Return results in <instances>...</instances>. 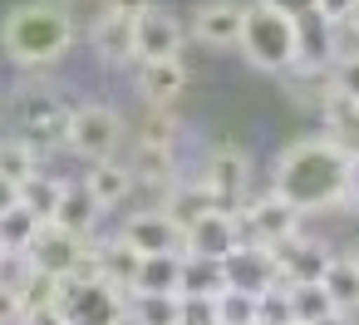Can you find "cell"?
I'll list each match as a JSON object with an SVG mask.
<instances>
[{"mask_svg":"<svg viewBox=\"0 0 359 325\" xmlns=\"http://www.w3.org/2000/svg\"><path fill=\"white\" fill-rule=\"evenodd\" d=\"M182 45H187V25L172 11L153 6L143 15H133V65L138 60H177Z\"/></svg>","mask_w":359,"mask_h":325,"instance_id":"cell-9","label":"cell"},{"mask_svg":"<svg viewBox=\"0 0 359 325\" xmlns=\"http://www.w3.org/2000/svg\"><path fill=\"white\" fill-rule=\"evenodd\" d=\"M320 119H325V133L344 148V153H354L359 148V99H344V94H325V104H320Z\"/></svg>","mask_w":359,"mask_h":325,"instance_id":"cell-23","label":"cell"},{"mask_svg":"<svg viewBox=\"0 0 359 325\" xmlns=\"http://www.w3.org/2000/svg\"><path fill=\"white\" fill-rule=\"evenodd\" d=\"M344 20H349V25H354V30H359V0H354V11H349V15H344Z\"/></svg>","mask_w":359,"mask_h":325,"instance_id":"cell-49","label":"cell"},{"mask_svg":"<svg viewBox=\"0 0 359 325\" xmlns=\"http://www.w3.org/2000/svg\"><path fill=\"white\" fill-rule=\"evenodd\" d=\"M276 256V271H280V286H295V281H320L325 261H330V246L320 237H305V232H290L285 241L271 246Z\"/></svg>","mask_w":359,"mask_h":325,"instance_id":"cell-12","label":"cell"},{"mask_svg":"<svg viewBox=\"0 0 359 325\" xmlns=\"http://www.w3.org/2000/svg\"><path fill=\"white\" fill-rule=\"evenodd\" d=\"M330 94L359 99V55H349V60H334V65H330Z\"/></svg>","mask_w":359,"mask_h":325,"instance_id":"cell-36","label":"cell"},{"mask_svg":"<svg viewBox=\"0 0 359 325\" xmlns=\"http://www.w3.org/2000/svg\"><path fill=\"white\" fill-rule=\"evenodd\" d=\"M285 296H290V320H295V325H310V320H320V315L339 310V305L325 296V286H320V281H295V286H285Z\"/></svg>","mask_w":359,"mask_h":325,"instance_id":"cell-29","label":"cell"},{"mask_svg":"<svg viewBox=\"0 0 359 325\" xmlns=\"http://www.w3.org/2000/svg\"><path fill=\"white\" fill-rule=\"evenodd\" d=\"M177 266H182V256H177V251H148V256L138 261V276H133V286H128V291L177 296Z\"/></svg>","mask_w":359,"mask_h":325,"instance_id":"cell-24","label":"cell"},{"mask_svg":"<svg viewBox=\"0 0 359 325\" xmlns=\"http://www.w3.org/2000/svg\"><path fill=\"white\" fill-rule=\"evenodd\" d=\"M344 261H349V266H354V271H359V237H354V241H349V246H344Z\"/></svg>","mask_w":359,"mask_h":325,"instance_id":"cell-48","label":"cell"},{"mask_svg":"<svg viewBox=\"0 0 359 325\" xmlns=\"http://www.w3.org/2000/svg\"><path fill=\"white\" fill-rule=\"evenodd\" d=\"M236 241H241L236 212L212 207V212H202L197 222H187V251H197V256H226Z\"/></svg>","mask_w":359,"mask_h":325,"instance_id":"cell-16","label":"cell"},{"mask_svg":"<svg viewBox=\"0 0 359 325\" xmlns=\"http://www.w3.org/2000/svg\"><path fill=\"white\" fill-rule=\"evenodd\" d=\"M45 222L25 207V202H15V207H6L0 212V246H11V251H25L30 241H35V232H40Z\"/></svg>","mask_w":359,"mask_h":325,"instance_id":"cell-31","label":"cell"},{"mask_svg":"<svg viewBox=\"0 0 359 325\" xmlns=\"http://www.w3.org/2000/svg\"><path fill=\"white\" fill-rule=\"evenodd\" d=\"M320 286H325V296H330L339 310H354V305H359V271H354L344 256H330V261H325Z\"/></svg>","mask_w":359,"mask_h":325,"instance_id":"cell-27","label":"cell"},{"mask_svg":"<svg viewBox=\"0 0 359 325\" xmlns=\"http://www.w3.org/2000/svg\"><path fill=\"white\" fill-rule=\"evenodd\" d=\"M310 325H354V315H349V310H330V315H320V320H310Z\"/></svg>","mask_w":359,"mask_h":325,"instance_id":"cell-47","label":"cell"},{"mask_svg":"<svg viewBox=\"0 0 359 325\" xmlns=\"http://www.w3.org/2000/svg\"><path fill=\"white\" fill-rule=\"evenodd\" d=\"M197 183L212 192V202H217L222 212H236L241 197H246V187H251V158H246V148H236V143H217V148L207 153Z\"/></svg>","mask_w":359,"mask_h":325,"instance_id":"cell-6","label":"cell"},{"mask_svg":"<svg viewBox=\"0 0 359 325\" xmlns=\"http://www.w3.org/2000/svg\"><path fill=\"white\" fill-rule=\"evenodd\" d=\"M217 202H212V192L197 183V178H172L168 187H163V212L187 232V222H197L202 212H212Z\"/></svg>","mask_w":359,"mask_h":325,"instance_id":"cell-20","label":"cell"},{"mask_svg":"<svg viewBox=\"0 0 359 325\" xmlns=\"http://www.w3.org/2000/svg\"><path fill=\"white\" fill-rule=\"evenodd\" d=\"M15 315H20V305H15V296L0 286V325H15Z\"/></svg>","mask_w":359,"mask_h":325,"instance_id":"cell-43","label":"cell"},{"mask_svg":"<svg viewBox=\"0 0 359 325\" xmlns=\"http://www.w3.org/2000/svg\"><path fill=\"white\" fill-rule=\"evenodd\" d=\"M69 109L74 104H65L55 89H20V99H15V124H20V133L30 138V143H65V124H69Z\"/></svg>","mask_w":359,"mask_h":325,"instance_id":"cell-8","label":"cell"},{"mask_svg":"<svg viewBox=\"0 0 359 325\" xmlns=\"http://www.w3.org/2000/svg\"><path fill=\"white\" fill-rule=\"evenodd\" d=\"M60 291H65V281H60V276H50V271L30 266V276L15 286V305H20V310H35V305H60Z\"/></svg>","mask_w":359,"mask_h":325,"instance_id":"cell-33","label":"cell"},{"mask_svg":"<svg viewBox=\"0 0 359 325\" xmlns=\"http://www.w3.org/2000/svg\"><path fill=\"white\" fill-rule=\"evenodd\" d=\"M84 192L99 202V212H114V207H123V197L133 192V178H128V168H123L118 158H99V163H89V173H84Z\"/></svg>","mask_w":359,"mask_h":325,"instance_id":"cell-17","label":"cell"},{"mask_svg":"<svg viewBox=\"0 0 359 325\" xmlns=\"http://www.w3.org/2000/svg\"><path fill=\"white\" fill-rule=\"evenodd\" d=\"M15 325H69L60 305H35V310H20Z\"/></svg>","mask_w":359,"mask_h":325,"instance_id":"cell-40","label":"cell"},{"mask_svg":"<svg viewBox=\"0 0 359 325\" xmlns=\"http://www.w3.org/2000/svg\"><path fill=\"white\" fill-rule=\"evenodd\" d=\"M177 325H217L207 296H177Z\"/></svg>","mask_w":359,"mask_h":325,"instance_id":"cell-39","label":"cell"},{"mask_svg":"<svg viewBox=\"0 0 359 325\" xmlns=\"http://www.w3.org/2000/svg\"><path fill=\"white\" fill-rule=\"evenodd\" d=\"M65 6V15L74 20V30L79 25H99L104 15H114V0H60Z\"/></svg>","mask_w":359,"mask_h":325,"instance_id":"cell-37","label":"cell"},{"mask_svg":"<svg viewBox=\"0 0 359 325\" xmlns=\"http://www.w3.org/2000/svg\"><path fill=\"white\" fill-rule=\"evenodd\" d=\"M212 320L217 325H256V296L236 291V286H222L212 296Z\"/></svg>","mask_w":359,"mask_h":325,"instance_id":"cell-30","label":"cell"},{"mask_svg":"<svg viewBox=\"0 0 359 325\" xmlns=\"http://www.w3.org/2000/svg\"><path fill=\"white\" fill-rule=\"evenodd\" d=\"M0 45L20 69H50L69 55L74 45V20L65 15L60 0H25V6L6 11L0 20Z\"/></svg>","mask_w":359,"mask_h":325,"instance_id":"cell-2","label":"cell"},{"mask_svg":"<svg viewBox=\"0 0 359 325\" xmlns=\"http://www.w3.org/2000/svg\"><path fill=\"white\" fill-rule=\"evenodd\" d=\"M123 143V119L109 109V104H74L69 109V124H65V148L84 163H99V158H114Z\"/></svg>","mask_w":359,"mask_h":325,"instance_id":"cell-4","label":"cell"},{"mask_svg":"<svg viewBox=\"0 0 359 325\" xmlns=\"http://www.w3.org/2000/svg\"><path fill=\"white\" fill-rule=\"evenodd\" d=\"M35 168H40V148L30 138H0V178L25 183Z\"/></svg>","mask_w":359,"mask_h":325,"instance_id":"cell-32","label":"cell"},{"mask_svg":"<svg viewBox=\"0 0 359 325\" xmlns=\"http://www.w3.org/2000/svg\"><path fill=\"white\" fill-rule=\"evenodd\" d=\"M241 35V0H202L192 11V40L212 50H231Z\"/></svg>","mask_w":359,"mask_h":325,"instance_id":"cell-14","label":"cell"},{"mask_svg":"<svg viewBox=\"0 0 359 325\" xmlns=\"http://www.w3.org/2000/svg\"><path fill=\"white\" fill-rule=\"evenodd\" d=\"M118 237H123L128 246H138L143 256H148V251H177V256L187 251V232H182V227H177L163 207L133 212V217L123 222V232H118Z\"/></svg>","mask_w":359,"mask_h":325,"instance_id":"cell-13","label":"cell"},{"mask_svg":"<svg viewBox=\"0 0 359 325\" xmlns=\"http://www.w3.org/2000/svg\"><path fill=\"white\" fill-rule=\"evenodd\" d=\"M344 202L359 207V148L349 153V178H344Z\"/></svg>","mask_w":359,"mask_h":325,"instance_id":"cell-42","label":"cell"},{"mask_svg":"<svg viewBox=\"0 0 359 325\" xmlns=\"http://www.w3.org/2000/svg\"><path fill=\"white\" fill-rule=\"evenodd\" d=\"M271 6L285 15H305V11H315V0H271Z\"/></svg>","mask_w":359,"mask_h":325,"instance_id":"cell-46","label":"cell"},{"mask_svg":"<svg viewBox=\"0 0 359 325\" xmlns=\"http://www.w3.org/2000/svg\"><path fill=\"white\" fill-rule=\"evenodd\" d=\"M241 55L251 69L261 74H285L295 65V15L276 11L271 0H251L241 6V35H236Z\"/></svg>","mask_w":359,"mask_h":325,"instance_id":"cell-3","label":"cell"},{"mask_svg":"<svg viewBox=\"0 0 359 325\" xmlns=\"http://www.w3.org/2000/svg\"><path fill=\"white\" fill-rule=\"evenodd\" d=\"M123 325H177V296L128 291L123 296Z\"/></svg>","mask_w":359,"mask_h":325,"instance_id":"cell-25","label":"cell"},{"mask_svg":"<svg viewBox=\"0 0 359 325\" xmlns=\"http://www.w3.org/2000/svg\"><path fill=\"white\" fill-rule=\"evenodd\" d=\"M138 138H148V143H168V148H172V143H177V119H172L168 109H153V104H148V119L138 124Z\"/></svg>","mask_w":359,"mask_h":325,"instance_id":"cell-35","label":"cell"},{"mask_svg":"<svg viewBox=\"0 0 359 325\" xmlns=\"http://www.w3.org/2000/svg\"><path fill=\"white\" fill-rule=\"evenodd\" d=\"M226 286L222 276V256H197V251H182V266H177V296H217Z\"/></svg>","mask_w":359,"mask_h":325,"instance_id":"cell-21","label":"cell"},{"mask_svg":"<svg viewBox=\"0 0 359 325\" xmlns=\"http://www.w3.org/2000/svg\"><path fill=\"white\" fill-rule=\"evenodd\" d=\"M60 197H65V178H45L40 168L20 183V202L40 217V222H50L55 217V207H60Z\"/></svg>","mask_w":359,"mask_h":325,"instance_id":"cell-28","label":"cell"},{"mask_svg":"<svg viewBox=\"0 0 359 325\" xmlns=\"http://www.w3.org/2000/svg\"><path fill=\"white\" fill-rule=\"evenodd\" d=\"M15 202H20V183L0 178V212H6V207H15Z\"/></svg>","mask_w":359,"mask_h":325,"instance_id":"cell-45","label":"cell"},{"mask_svg":"<svg viewBox=\"0 0 359 325\" xmlns=\"http://www.w3.org/2000/svg\"><path fill=\"white\" fill-rule=\"evenodd\" d=\"M300 217H305V212H295L276 187L261 192L256 202L236 207V227H241V237H246V241H261V246H276V241H285L290 232H300Z\"/></svg>","mask_w":359,"mask_h":325,"instance_id":"cell-7","label":"cell"},{"mask_svg":"<svg viewBox=\"0 0 359 325\" xmlns=\"http://www.w3.org/2000/svg\"><path fill=\"white\" fill-rule=\"evenodd\" d=\"M256 325H295V320H290V296H285V286H271V291L256 296Z\"/></svg>","mask_w":359,"mask_h":325,"instance_id":"cell-34","label":"cell"},{"mask_svg":"<svg viewBox=\"0 0 359 325\" xmlns=\"http://www.w3.org/2000/svg\"><path fill=\"white\" fill-rule=\"evenodd\" d=\"M158 0H114V11L118 15H143V11H153Z\"/></svg>","mask_w":359,"mask_h":325,"instance_id":"cell-44","label":"cell"},{"mask_svg":"<svg viewBox=\"0 0 359 325\" xmlns=\"http://www.w3.org/2000/svg\"><path fill=\"white\" fill-rule=\"evenodd\" d=\"M94 251H99V276H104L109 286L128 291V286H133V276H138V261H143V251H138V246H128L123 237H114L109 246H94Z\"/></svg>","mask_w":359,"mask_h":325,"instance_id":"cell-26","label":"cell"},{"mask_svg":"<svg viewBox=\"0 0 359 325\" xmlns=\"http://www.w3.org/2000/svg\"><path fill=\"white\" fill-rule=\"evenodd\" d=\"M349 11H354V0H315V15H320V20H330V25H334V20H344Z\"/></svg>","mask_w":359,"mask_h":325,"instance_id":"cell-41","label":"cell"},{"mask_svg":"<svg viewBox=\"0 0 359 325\" xmlns=\"http://www.w3.org/2000/svg\"><path fill=\"white\" fill-rule=\"evenodd\" d=\"M25 251H30V266H40V271H50V276H60V281H65V276H74V266L84 261L89 237H74V232H65V227L45 222Z\"/></svg>","mask_w":359,"mask_h":325,"instance_id":"cell-11","label":"cell"},{"mask_svg":"<svg viewBox=\"0 0 359 325\" xmlns=\"http://www.w3.org/2000/svg\"><path fill=\"white\" fill-rule=\"evenodd\" d=\"M89 45L104 65H133V15H104L99 25H89Z\"/></svg>","mask_w":359,"mask_h":325,"instance_id":"cell-18","label":"cell"},{"mask_svg":"<svg viewBox=\"0 0 359 325\" xmlns=\"http://www.w3.org/2000/svg\"><path fill=\"white\" fill-rule=\"evenodd\" d=\"M123 296L118 286H109L104 276H89V281H65L60 291V310L69 325H123Z\"/></svg>","mask_w":359,"mask_h":325,"instance_id":"cell-5","label":"cell"},{"mask_svg":"<svg viewBox=\"0 0 359 325\" xmlns=\"http://www.w3.org/2000/svg\"><path fill=\"white\" fill-rule=\"evenodd\" d=\"M354 310H359V305H354Z\"/></svg>","mask_w":359,"mask_h":325,"instance_id":"cell-50","label":"cell"},{"mask_svg":"<svg viewBox=\"0 0 359 325\" xmlns=\"http://www.w3.org/2000/svg\"><path fill=\"white\" fill-rule=\"evenodd\" d=\"M128 178L133 183H148V187H168L177 178V163H172V148L168 143H148V138H133V153H128Z\"/></svg>","mask_w":359,"mask_h":325,"instance_id":"cell-19","label":"cell"},{"mask_svg":"<svg viewBox=\"0 0 359 325\" xmlns=\"http://www.w3.org/2000/svg\"><path fill=\"white\" fill-rule=\"evenodd\" d=\"M30 276V251H11V246H0V286H6L15 296V286Z\"/></svg>","mask_w":359,"mask_h":325,"instance_id":"cell-38","label":"cell"},{"mask_svg":"<svg viewBox=\"0 0 359 325\" xmlns=\"http://www.w3.org/2000/svg\"><path fill=\"white\" fill-rule=\"evenodd\" d=\"M187 89V69L182 55L177 60H138V99L153 109H172Z\"/></svg>","mask_w":359,"mask_h":325,"instance_id":"cell-15","label":"cell"},{"mask_svg":"<svg viewBox=\"0 0 359 325\" xmlns=\"http://www.w3.org/2000/svg\"><path fill=\"white\" fill-rule=\"evenodd\" d=\"M55 227H65V232H74V237H89L94 227H99V202L84 192V183L74 187V183H65V197H60V207H55V217H50Z\"/></svg>","mask_w":359,"mask_h":325,"instance_id":"cell-22","label":"cell"},{"mask_svg":"<svg viewBox=\"0 0 359 325\" xmlns=\"http://www.w3.org/2000/svg\"><path fill=\"white\" fill-rule=\"evenodd\" d=\"M344 178H349V153L330 138H295L276 153L271 163V187L295 207V212H320L344 202Z\"/></svg>","mask_w":359,"mask_h":325,"instance_id":"cell-1","label":"cell"},{"mask_svg":"<svg viewBox=\"0 0 359 325\" xmlns=\"http://www.w3.org/2000/svg\"><path fill=\"white\" fill-rule=\"evenodd\" d=\"M222 276H226V286H236V291H251V296H261V291H271V286H280V271H276V256H271V246H261V241H236L226 256H222Z\"/></svg>","mask_w":359,"mask_h":325,"instance_id":"cell-10","label":"cell"}]
</instances>
